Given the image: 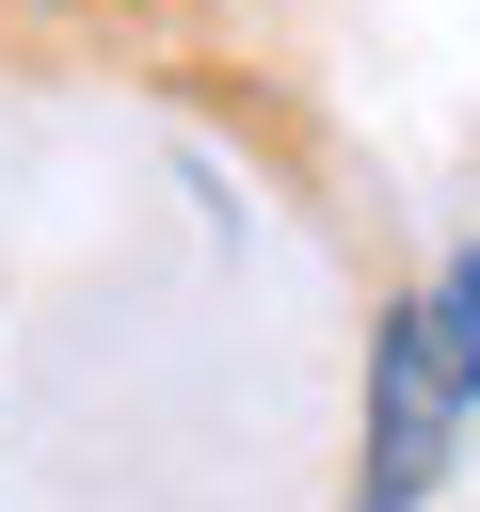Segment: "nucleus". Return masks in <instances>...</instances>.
Masks as SVG:
<instances>
[{
  "label": "nucleus",
  "instance_id": "7ed1b4c3",
  "mask_svg": "<svg viewBox=\"0 0 480 512\" xmlns=\"http://www.w3.org/2000/svg\"><path fill=\"white\" fill-rule=\"evenodd\" d=\"M48 16H144V0H48Z\"/></svg>",
  "mask_w": 480,
  "mask_h": 512
},
{
  "label": "nucleus",
  "instance_id": "f257e3e1",
  "mask_svg": "<svg viewBox=\"0 0 480 512\" xmlns=\"http://www.w3.org/2000/svg\"><path fill=\"white\" fill-rule=\"evenodd\" d=\"M448 432H464V384H448V336H432V288H400L368 320V464H352V512H416L448 480Z\"/></svg>",
  "mask_w": 480,
  "mask_h": 512
},
{
  "label": "nucleus",
  "instance_id": "f03ea898",
  "mask_svg": "<svg viewBox=\"0 0 480 512\" xmlns=\"http://www.w3.org/2000/svg\"><path fill=\"white\" fill-rule=\"evenodd\" d=\"M432 336H448V384L480 400V240H464V256L432 272Z\"/></svg>",
  "mask_w": 480,
  "mask_h": 512
}]
</instances>
